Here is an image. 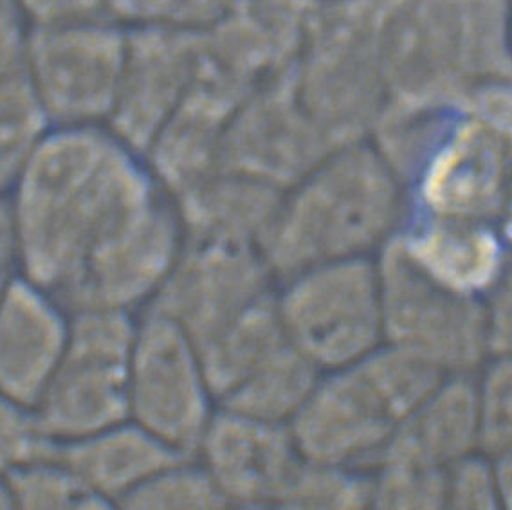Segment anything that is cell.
<instances>
[{"instance_id": "cell-4", "label": "cell", "mask_w": 512, "mask_h": 510, "mask_svg": "<svg viewBox=\"0 0 512 510\" xmlns=\"http://www.w3.org/2000/svg\"><path fill=\"white\" fill-rule=\"evenodd\" d=\"M138 316L121 310L69 314L62 357L33 411L55 444L128 419V368Z\"/></svg>"}, {"instance_id": "cell-35", "label": "cell", "mask_w": 512, "mask_h": 510, "mask_svg": "<svg viewBox=\"0 0 512 510\" xmlns=\"http://www.w3.org/2000/svg\"><path fill=\"white\" fill-rule=\"evenodd\" d=\"M0 509H13L8 478H6V474L2 473H0Z\"/></svg>"}, {"instance_id": "cell-8", "label": "cell", "mask_w": 512, "mask_h": 510, "mask_svg": "<svg viewBox=\"0 0 512 510\" xmlns=\"http://www.w3.org/2000/svg\"><path fill=\"white\" fill-rule=\"evenodd\" d=\"M127 28L29 26L28 65L51 127H105L118 98Z\"/></svg>"}, {"instance_id": "cell-24", "label": "cell", "mask_w": 512, "mask_h": 510, "mask_svg": "<svg viewBox=\"0 0 512 510\" xmlns=\"http://www.w3.org/2000/svg\"><path fill=\"white\" fill-rule=\"evenodd\" d=\"M6 478L13 507L47 510L105 507L55 455V451L11 471Z\"/></svg>"}, {"instance_id": "cell-11", "label": "cell", "mask_w": 512, "mask_h": 510, "mask_svg": "<svg viewBox=\"0 0 512 510\" xmlns=\"http://www.w3.org/2000/svg\"><path fill=\"white\" fill-rule=\"evenodd\" d=\"M204 64V29L130 24L109 128L141 155L174 116Z\"/></svg>"}, {"instance_id": "cell-2", "label": "cell", "mask_w": 512, "mask_h": 510, "mask_svg": "<svg viewBox=\"0 0 512 510\" xmlns=\"http://www.w3.org/2000/svg\"><path fill=\"white\" fill-rule=\"evenodd\" d=\"M399 177L370 146H343L285 190L264 258L276 283L314 265L375 258L401 224Z\"/></svg>"}, {"instance_id": "cell-25", "label": "cell", "mask_w": 512, "mask_h": 510, "mask_svg": "<svg viewBox=\"0 0 512 510\" xmlns=\"http://www.w3.org/2000/svg\"><path fill=\"white\" fill-rule=\"evenodd\" d=\"M478 449L496 456L512 447V359L494 357L476 383Z\"/></svg>"}, {"instance_id": "cell-10", "label": "cell", "mask_w": 512, "mask_h": 510, "mask_svg": "<svg viewBox=\"0 0 512 510\" xmlns=\"http://www.w3.org/2000/svg\"><path fill=\"white\" fill-rule=\"evenodd\" d=\"M334 152L303 109L291 64L260 83L231 119L219 170L289 190Z\"/></svg>"}, {"instance_id": "cell-34", "label": "cell", "mask_w": 512, "mask_h": 510, "mask_svg": "<svg viewBox=\"0 0 512 510\" xmlns=\"http://www.w3.org/2000/svg\"><path fill=\"white\" fill-rule=\"evenodd\" d=\"M491 460H493L494 476H496L502 507L512 509V447L496 456H491Z\"/></svg>"}, {"instance_id": "cell-36", "label": "cell", "mask_w": 512, "mask_h": 510, "mask_svg": "<svg viewBox=\"0 0 512 510\" xmlns=\"http://www.w3.org/2000/svg\"><path fill=\"white\" fill-rule=\"evenodd\" d=\"M503 238L512 244V199L511 204L507 206V213H505V222H503Z\"/></svg>"}, {"instance_id": "cell-7", "label": "cell", "mask_w": 512, "mask_h": 510, "mask_svg": "<svg viewBox=\"0 0 512 510\" xmlns=\"http://www.w3.org/2000/svg\"><path fill=\"white\" fill-rule=\"evenodd\" d=\"M217 410L199 347L172 321L139 312L128 368V419L177 455L193 456Z\"/></svg>"}, {"instance_id": "cell-18", "label": "cell", "mask_w": 512, "mask_h": 510, "mask_svg": "<svg viewBox=\"0 0 512 510\" xmlns=\"http://www.w3.org/2000/svg\"><path fill=\"white\" fill-rule=\"evenodd\" d=\"M29 24L17 0H0V192L51 130L28 65Z\"/></svg>"}, {"instance_id": "cell-22", "label": "cell", "mask_w": 512, "mask_h": 510, "mask_svg": "<svg viewBox=\"0 0 512 510\" xmlns=\"http://www.w3.org/2000/svg\"><path fill=\"white\" fill-rule=\"evenodd\" d=\"M372 507L370 473L345 465L303 462L282 509L352 510Z\"/></svg>"}, {"instance_id": "cell-26", "label": "cell", "mask_w": 512, "mask_h": 510, "mask_svg": "<svg viewBox=\"0 0 512 510\" xmlns=\"http://www.w3.org/2000/svg\"><path fill=\"white\" fill-rule=\"evenodd\" d=\"M446 474L404 465L377 464L370 471L372 507L440 509L446 507Z\"/></svg>"}, {"instance_id": "cell-37", "label": "cell", "mask_w": 512, "mask_h": 510, "mask_svg": "<svg viewBox=\"0 0 512 510\" xmlns=\"http://www.w3.org/2000/svg\"><path fill=\"white\" fill-rule=\"evenodd\" d=\"M11 269L10 267H0V301H2V296H4V292H6V287H8V283L11 280Z\"/></svg>"}, {"instance_id": "cell-23", "label": "cell", "mask_w": 512, "mask_h": 510, "mask_svg": "<svg viewBox=\"0 0 512 510\" xmlns=\"http://www.w3.org/2000/svg\"><path fill=\"white\" fill-rule=\"evenodd\" d=\"M127 509H220L226 503L195 456H177L121 503Z\"/></svg>"}, {"instance_id": "cell-32", "label": "cell", "mask_w": 512, "mask_h": 510, "mask_svg": "<svg viewBox=\"0 0 512 510\" xmlns=\"http://www.w3.org/2000/svg\"><path fill=\"white\" fill-rule=\"evenodd\" d=\"M15 253L17 238L10 193L0 192V267H10L15 262Z\"/></svg>"}, {"instance_id": "cell-19", "label": "cell", "mask_w": 512, "mask_h": 510, "mask_svg": "<svg viewBox=\"0 0 512 510\" xmlns=\"http://www.w3.org/2000/svg\"><path fill=\"white\" fill-rule=\"evenodd\" d=\"M55 455L105 505H119L177 455L127 419L71 442L55 444Z\"/></svg>"}, {"instance_id": "cell-31", "label": "cell", "mask_w": 512, "mask_h": 510, "mask_svg": "<svg viewBox=\"0 0 512 510\" xmlns=\"http://www.w3.org/2000/svg\"><path fill=\"white\" fill-rule=\"evenodd\" d=\"M484 307L489 356L512 359V255L485 294Z\"/></svg>"}, {"instance_id": "cell-9", "label": "cell", "mask_w": 512, "mask_h": 510, "mask_svg": "<svg viewBox=\"0 0 512 510\" xmlns=\"http://www.w3.org/2000/svg\"><path fill=\"white\" fill-rule=\"evenodd\" d=\"M275 289V274L262 251L184 240L165 282L143 310L172 321L201 348Z\"/></svg>"}, {"instance_id": "cell-14", "label": "cell", "mask_w": 512, "mask_h": 510, "mask_svg": "<svg viewBox=\"0 0 512 510\" xmlns=\"http://www.w3.org/2000/svg\"><path fill=\"white\" fill-rule=\"evenodd\" d=\"M503 145L482 123H466L442 141L422 168L419 195L430 215L482 220L502 201Z\"/></svg>"}, {"instance_id": "cell-21", "label": "cell", "mask_w": 512, "mask_h": 510, "mask_svg": "<svg viewBox=\"0 0 512 510\" xmlns=\"http://www.w3.org/2000/svg\"><path fill=\"white\" fill-rule=\"evenodd\" d=\"M320 370L291 341L219 402L222 410L289 424L302 408Z\"/></svg>"}, {"instance_id": "cell-30", "label": "cell", "mask_w": 512, "mask_h": 510, "mask_svg": "<svg viewBox=\"0 0 512 510\" xmlns=\"http://www.w3.org/2000/svg\"><path fill=\"white\" fill-rule=\"evenodd\" d=\"M29 26H67L116 22L125 24L123 0H17Z\"/></svg>"}, {"instance_id": "cell-3", "label": "cell", "mask_w": 512, "mask_h": 510, "mask_svg": "<svg viewBox=\"0 0 512 510\" xmlns=\"http://www.w3.org/2000/svg\"><path fill=\"white\" fill-rule=\"evenodd\" d=\"M442 377L419 359L381 345L352 365L321 372L289 426L307 460L370 473Z\"/></svg>"}, {"instance_id": "cell-17", "label": "cell", "mask_w": 512, "mask_h": 510, "mask_svg": "<svg viewBox=\"0 0 512 510\" xmlns=\"http://www.w3.org/2000/svg\"><path fill=\"white\" fill-rule=\"evenodd\" d=\"M404 255L451 291L482 298L507 260L500 238L482 222L430 215L395 235Z\"/></svg>"}, {"instance_id": "cell-38", "label": "cell", "mask_w": 512, "mask_h": 510, "mask_svg": "<svg viewBox=\"0 0 512 510\" xmlns=\"http://www.w3.org/2000/svg\"><path fill=\"white\" fill-rule=\"evenodd\" d=\"M231 2H267V0H231Z\"/></svg>"}, {"instance_id": "cell-27", "label": "cell", "mask_w": 512, "mask_h": 510, "mask_svg": "<svg viewBox=\"0 0 512 510\" xmlns=\"http://www.w3.org/2000/svg\"><path fill=\"white\" fill-rule=\"evenodd\" d=\"M55 442L46 437L31 406L0 392V473L51 455Z\"/></svg>"}, {"instance_id": "cell-29", "label": "cell", "mask_w": 512, "mask_h": 510, "mask_svg": "<svg viewBox=\"0 0 512 510\" xmlns=\"http://www.w3.org/2000/svg\"><path fill=\"white\" fill-rule=\"evenodd\" d=\"M446 507L453 509H493L502 507L493 462L475 451L449 467L446 474Z\"/></svg>"}, {"instance_id": "cell-13", "label": "cell", "mask_w": 512, "mask_h": 510, "mask_svg": "<svg viewBox=\"0 0 512 510\" xmlns=\"http://www.w3.org/2000/svg\"><path fill=\"white\" fill-rule=\"evenodd\" d=\"M69 312L26 276H11L0 301V392L35 406L62 357Z\"/></svg>"}, {"instance_id": "cell-20", "label": "cell", "mask_w": 512, "mask_h": 510, "mask_svg": "<svg viewBox=\"0 0 512 510\" xmlns=\"http://www.w3.org/2000/svg\"><path fill=\"white\" fill-rule=\"evenodd\" d=\"M287 343L276 309V289L204 343L199 350L217 406Z\"/></svg>"}, {"instance_id": "cell-5", "label": "cell", "mask_w": 512, "mask_h": 510, "mask_svg": "<svg viewBox=\"0 0 512 510\" xmlns=\"http://www.w3.org/2000/svg\"><path fill=\"white\" fill-rule=\"evenodd\" d=\"M285 334L320 372L352 365L383 345L375 258L314 265L276 283Z\"/></svg>"}, {"instance_id": "cell-28", "label": "cell", "mask_w": 512, "mask_h": 510, "mask_svg": "<svg viewBox=\"0 0 512 510\" xmlns=\"http://www.w3.org/2000/svg\"><path fill=\"white\" fill-rule=\"evenodd\" d=\"M231 0H123L127 24L206 29L229 10Z\"/></svg>"}, {"instance_id": "cell-16", "label": "cell", "mask_w": 512, "mask_h": 510, "mask_svg": "<svg viewBox=\"0 0 512 510\" xmlns=\"http://www.w3.org/2000/svg\"><path fill=\"white\" fill-rule=\"evenodd\" d=\"M284 192L247 175L217 170L175 199L184 240L264 251Z\"/></svg>"}, {"instance_id": "cell-6", "label": "cell", "mask_w": 512, "mask_h": 510, "mask_svg": "<svg viewBox=\"0 0 512 510\" xmlns=\"http://www.w3.org/2000/svg\"><path fill=\"white\" fill-rule=\"evenodd\" d=\"M383 345L440 375H473L489 356L482 298L451 291L413 264L395 237L375 256Z\"/></svg>"}, {"instance_id": "cell-15", "label": "cell", "mask_w": 512, "mask_h": 510, "mask_svg": "<svg viewBox=\"0 0 512 510\" xmlns=\"http://www.w3.org/2000/svg\"><path fill=\"white\" fill-rule=\"evenodd\" d=\"M475 451H480L476 381L473 375H446L395 431L375 465L448 473Z\"/></svg>"}, {"instance_id": "cell-33", "label": "cell", "mask_w": 512, "mask_h": 510, "mask_svg": "<svg viewBox=\"0 0 512 510\" xmlns=\"http://www.w3.org/2000/svg\"><path fill=\"white\" fill-rule=\"evenodd\" d=\"M485 127L493 132L500 143H507L512 150V100H494L485 105Z\"/></svg>"}, {"instance_id": "cell-12", "label": "cell", "mask_w": 512, "mask_h": 510, "mask_svg": "<svg viewBox=\"0 0 512 510\" xmlns=\"http://www.w3.org/2000/svg\"><path fill=\"white\" fill-rule=\"evenodd\" d=\"M195 458L226 507H282L305 456L289 424L219 408Z\"/></svg>"}, {"instance_id": "cell-1", "label": "cell", "mask_w": 512, "mask_h": 510, "mask_svg": "<svg viewBox=\"0 0 512 510\" xmlns=\"http://www.w3.org/2000/svg\"><path fill=\"white\" fill-rule=\"evenodd\" d=\"M8 193L20 274L69 314H139L184 246L174 202L107 127L51 128Z\"/></svg>"}]
</instances>
